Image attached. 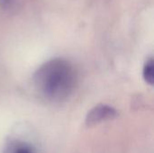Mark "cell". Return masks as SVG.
Instances as JSON below:
<instances>
[{"instance_id": "5b68a950", "label": "cell", "mask_w": 154, "mask_h": 153, "mask_svg": "<svg viewBox=\"0 0 154 153\" xmlns=\"http://www.w3.org/2000/svg\"><path fill=\"white\" fill-rule=\"evenodd\" d=\"M10 2H11V0H0V5L2 7H6L9 5Z\"/></svg>"}, {"instance_id": "7a4b0ae2", "label": "cell", "mask_w": 154, "mask_h": 153, "mask_svg": "<svg viewBox=\"0 0 154 153\" xmlns=\"http://www.w3.org/2000/svg\"><path fill=\"white\" fill-rule=\"evenodd\" d=\"M117 113L115 108L107 105H98L92 108L86 118V124L88 127L96 126L103 122L116 118Z\"/></svg>"}, {"instance_id": "6da1fadb", "label": "cell", "mask_w": 154, "mask_h": 153, "mask_svg": "<svg viewBox=\"0 0 154 153\" xmlns=\"http://www.w3.org/2000/svg\"><path fill=\"white\" fill-rule=\"evenodd\" d=\"M33 81L36 88L44 97L51 101H61L73 91L77 74L69 61L54 59L39 68Z\"/></svg>"}, {"instance_id": "277c9868", "label": "cell", "mask_w": 154, "mask_h": 153, "mask_svg": "<svg viewBox=\"0 0 154 153\" xmlns=\"http://www.w3.org/2000/svg\"><path fill=\"white\" fill-rule=\"evenodd\" d=\"M143 78L148 84L152 86L154 84V62L152 59H150L144 65Z\"/></svg>"}, {"instance_id": "3957f363", "label": "cell", "mask_w": 154, "mask_h": 153, "mask_svg": "<svg viewBox=\"0 0 154 153\" xmlns=\"http://www.w3.org/2000/svg\"><path fill=\"white\" fill-rule=\"evenodd\" d=\"M4 153H34V151L27 143L22 142H14L5 148Z\"/></svg>"}]
</instances>
